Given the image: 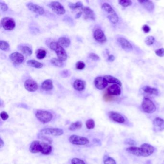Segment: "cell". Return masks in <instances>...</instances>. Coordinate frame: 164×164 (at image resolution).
Returning a JSON list of instances; mask_svg holds the SVG:
<instances>
[{
    "instance_id": "13",
    "label": "cell",
    "mask_w": 164,
    "mask_h": 164,
    "mask_svg": "<svg viewBox=\"0 0 164 164\" xmlns=\"http://www.w3.org/2000/svg\"><path fill=\"white\" fill-rule=\"evenodd\" d=\"M95 85L97 89L99 90H103L107 87L108 82L106 81L104 77H98L95 78Z\"/></svg>"
},
{
    "instance_id": "38",
    "label": "cell",
    "mask_w": 164,
    "mask_h": 164,
    "mask_svg": "<svg viewBox=\"0 0 164 164\" xmlns=\"http://www.w3.org/2000/svg\"><path fill=\"white\" fill-rule=\"evenodd\" d=\"M86 126L87 128L89 129H93L95 127V121L92 119L87 120L86 122Z\"/></svg>"
},
{
    "instance_id": "2",
    "label": "cell",
    "mask_w": 164,
    "mask_h": 164,
    "mask_svg": "<svg viewBox=\"0 0 164 164\" xmlns=\"http://www.w3.org/2000/svg\"><path fill=\"white\" fill-rule=\"evenodd\" d=\"M50 48L51 49L56 52L57 57L61 61H66L67 59V55L65 49L61 45H60L57 42H51L50 44Z\"/></svg>"
},
{
    "instance_id": "52",
    "label": "cell",
    "mask_w": 164,
    "mask_h": 164,
    "mask_svg": "<svg viewBox=\"0 0 164 164\" xmlns=\"http://www.w3.org/2000/svg\"><path fill=\"white\" fill-rule=\"evenodd\" d=\"M82 13L81 12H78L77 15H76V18H79L81 17V15L82 14Z\"/></svg>"
},
{
    "instance_id": "33",
    "label": "cell",
    "mask_w": 164,
    "mask_h": 164,
    "mask_svg": "<svg viewBox=\"0 0 164 164\" xmlns=\"http://www.w3.org/2000/svg\"><path fill=\"white\" fill-rule=\"evenodd\" d=\"M51 63L52 65L57 66V67H62L64 65V63L62 61L59 59L56 58H53L51 60Z\"/></svg>"
},
{
    "instance_id": "4",
    "label": "cell",
    "mask_w": 164,
    "mask_h": 164,
    "mask_svg": "<svg viewBox=\"0 0 164 164\" xmlns=\"http://www.w3.org/2000/svg\"><path fill=\"white\" fill-rule=\"evenodd\" d=\"M142 109L146 113H154L157 109L155 104L153 101L147 97H144L142 103Z\"/></svg>"
},
{
    "instance_id": "35",
    "label": "cell",
    "mask_w": 164,
    "mask_h": 164,
    "mask_svg": "<svg viewBox=\"0 0 164 164\" xmlns=\"http://www.w3.org/2000/svg\"><path fill=\"white\" fill-rule=\"evenodd\" d=\"M103 163L104 164H117L116 161L108 155H105L103 157Z\"/></svg>"
},
{
    "instance_id": "32",
    "label": "cell",
    "mask_w": 164,
    "mask_h": 164,
    "mask_svg": "<svg viewBox=\"0 0 164 164\" xmlns=\"http://www.w3.org/2000/svg\"><path fill=\"white\" fill-rule=\"evenodd\" d=\"M69 7L71 9H78L81 8L82 9L83 8V4L81 1H78L77 3H70L69 4Z\"/></svg>"
},
{
    "instance_id": "28",
    "label": "cell",
    "mask_w": 164,
    "mask_h": 164,
    "mask_svg": "<svg viewBox=\"0 0 164 164\" xmlns=\"http://www.w3.org/2000/svg\"><path fill=\"white\" fill-rule=\"evenodd\" d=\"M18 49L22 52L23 54L27 55H30L33 54V51L31 48L27 45H20L18 46Z\"/></svg>"
},
{
    "instance_id": "24",
    "label": "cell",
    "mask_w": 164,
    "mask_h": 164,
    "mask_svg": "<svg viewBox=\"0 0 164 164\" xmlns=\"http://www.w3.org/2000/svg\"><path fill=\"white\" fill-rule=\"evenodd\" d=\"M104 78L109 83H112L114 84H117L120 86H122V83L120 81L116 78L110 76V75H106L104 76Z\"/></svg>"
},
{
    "instance_id": "12",
    "label": "cell",
    "mask_w": 164,
    "mask_h": 164,
    "mask_svg": "<svg viewBox=\"0 0 164 164\" xmlns=\"http://www.w3.org/2000/svg\"><path fill=\"white\" fill-rule=\"evenodd\" d=\"M26 5L27 8L30 11L35 13L38 15H42L44 13L45 11L44 8H42L40 5L32 3H27Z\"/></svg>"
},
{
    "instance_id": "50",
    "label": "cell",
    "mask_w": 164,
    "mask_h": 164,
    "mask_svg": "<svg viewBox=\"0 0 164 164\" xmlns=\"http://www.w3.org/2000/svg\"><path fill=\"white\" fill-rule=\"evenodd\" d=\"M40 138H41V139L44 140H45V141H47V142H48L50 143H52V140L51 139V138L46 137V136H44L40 135Z\"/></svg>"
},
{
    "instance_id": "3",
    "label": "cell",
    "mask_w": 164,
    "mask_h": 164,
    "mask_svg": "<svg viewBox=\"0 0 164 164\" xmlns=\"http://www.w3.org/2000/svg\"><path fill=\"white\" fill-rule=\"evenodd\" d=\"M35 116L38 120L43 124H46L50 122L53 117L52 114L51 112L41 110L37 111Z\"/></svg>"
},
{
    "instance_id": "48",
    "label": "cell",
    "mask_w": 164,
    "mask_h": 164,
    "mask_svg": "<svg viewBox=\"0 0 164 164\" xmlns=\"http://www.w3.org/2000/svg\"><path fill=\"white\" fill-rule=\"evenodd\" d=\"M61 76H62L64 78H67L70 76V72L69 70H64L62 72H61Z\"/></svg>"
},
{
    "instance_id": "37",
    "label": "cell",
    "mask_w": 164,
    "mask_h": 164,
    "mask_svg": "<svg viewBox=\"0 0 164 164\" xmlns=\"http://www.w3.org/2000/svg\"><path fill=\"white\" fill-rule=\"evenodd\" d=\"M119 4L121 5L123 7H127L131 6L132 4V2L130 0H120L118 1Z\"/></svg>"
},
{
    "instance_id": "18",
    "label": "cell",
    "mask_w": 164,
    "mask_h": 164,
    "mask_svg": "<svg viewBox=\"0 0 164 164\" xmlns=\"http://www.w3.org/2000/svg\"><path fill=\"white\" fill-rule=\"evenodd\" d=\"M107 93L111 95H120L121 92L120 86L117 84H113L107 89Z\"/></svg>"
},
{
    "instance_id": "40",
    "label": "cell",
    "mask_w": 164,
    "mask_h": 164,
    "mask_svg": "<svg viewBox=\"0 0 164 164\" xmlns=\"http://www.w3.org/2000/svg\"><path fill=\"white\" fill-rule=\"evenodd\" d=\"M76 69L79 70H83L85 67V64L82 61H78L76 65Z\"/></svg>"
},
{
    "instance_id": "1",
    "label": "cell",
    "mask_w": 164,
    "mask_h": 164,
    "mask_svg": "<svg viewBox=\"0 0 164 164\" xmlns=\"http://www.w3.org/2000/svg\"><path fill=\"white\" fill-rule=\"evenodd\" d=\"M102 9L107 14V18L113 24H117L119 21V17L112 6L108 3H104L102 5Z\"/></svg>"
},
{
    "instance_id": "11",
    "label": "cell",
    "mask_w": 164,
    "mask_h": 164,
    "mask_svg": "<svg viewBox=\"0 0 164 164\" xmlns=\"http://www.w3.org/2000/svg\"><path fill=\"white\" fill-rule=\"evenodd\" d=\"M9 58L16 65H19L22 63L25 60V58L22 54H20L19 52H13L9 55Z\"/></svg>"
},
{
    "instance_id": "30",
    "label": "cell",
    "mask_w": 164,
    "mask_h": 164,
    "mask_svg": "<svg viewBox=\"0 0 164 164\" xmlns=\"http://www.w3.org/2000/svg\"><path fill=\"white\" fill-rule=\"evenodd\" d=\"M27 64L30 66L34 67L36 69H41L43 67V64L35 60H30L27 62Z\"/></svg>"
},
{
    "instance_id": "45",
    "label": "cell",
    "mask_w": 164,
    "mask_h": 164,
    "mask_svg": "<svg viewBox=\"0 0 164 164\" xmlns=\"http://www.w3.org/2000/svg\"><path fill=\"white\" fill-rule=\"evenodd\" d=\"M0 116L3 120H6L8 118H9V115L5 111H2L1 113Z\"/></svg>"
},
{
    "instance_id": "26",
    "label": "cell",
    "mask_w": 164,
    "mask_h": 164,
    "mask_svg": "<svg viewBox=\"0 0 164 164\" xmlns=\"http://www.w3.org/2000/svg\"><path fill=\"white\" fill-rule=\"evenodd\" d=\"M41 88L45 91H51L53 88V83L52 81L50 79L45 80L42 82Z\"/></svg>"
},
{
    "instance_id": "20",
    "label": "cell",
    "mask_w": 164,
    "mask_h": 164,
    "mask_svg": "<svg viewBox=\"0 0 164 164\" xmlns=\"http://www.w3.org/2000/svg\"><path fill=\"white\" fill-rule=\"evenodd\" d=\"M126 151L128 153L132 155H135L137 157H142V149L140 147L135 146L130 147L126 149Z\"/></svg>"
},
{
    "instance_id": "42",
    "label": "cell",
    "mask_w": 164,
    "mask_h": 164,
    "mask_svg": "<svg viewBox=\"0 0 164 164\" xmlns=\"http://www.w3.org/2000/svg\"><path fill=\"white\" fill-rule=\"evenodd\" d=\"M72 164H86L83 160L80 158H74L71 160Z\"/></svg>"
},
{
    "instance_id": "31",
    "label": "cell",
    "mask_w": 164,
    "mask_h": 164,
    "mask_svg": "<svg viewBox=\"0 0 164 164\" xmlns=\"http://www.w3.org/2000/svg\"><path fill=\"white\" fill-rule=\"evenodd\" d=\"M82 127V123L81 121H76V122L72 123L70 127H69V129L70 131H74L77 129H80Z\"/></svg>"
},
{
    "instance_id": "39",
    "label": "cell",
    "mask_w": 164,
    "mask_h": 164,
    "mask_svg": "<svg viewBox=\"0 0 164 164\" xmlns=\"http://www.w3.org/2000/svg\"><path fill=\"white\" fill-rule=\"evenodd\" d=\"M9 48V44L7 42L1 40L0 41V49L3 51H6Z\"/></svg>"
},
{
    "instance_id": "22",
    "label": "cell",
    "mask_w": 164,
    "mask_h": 164,
    "mask_svg": "<svg viewBox=\"0 0 164 164\" xmlns=\"http://www.w3.org/2000/svg\"><path fill=\"white\" fill-rule=\"evenodd\" d=\"M82 11L84 13L86 16V18L91 19L92 20H95V15L92 9H91L89 7H84L82 9Z\"/></svg>"
},
{
    "instance_id": "29",
    "label": "cell",
    "mask_w": 164,
    "mask_h": 164,
    "mask_svg": "<svg viewBox=\"0 0 164 164\" xmlns=\"http://www.w3.org/2000/svg\"><path fill=\"white\" fill-rule=\"evenodd\" d=\"M57 43L63 47L67 48L71 44L70 40L66 37H61L57 41Z\"/></svg>"
},
{
    "instance_id": "15",
    "label": "cell",
    "mask_w": 164,
    "mask_h": 164,
    "mask_svg": "<svg viewBox=\"0 0 164 164\" xmlns=\"http://www.w3.org/2000/svg\"><path fill=\"white\" fill-rule=\"evenodd\" d=\"M108 116L112 120L117 123H123L125 121L123 116L114 111H110L108 112Z\"/></svg>"
},
{
    "instance_id": "16",
    "label": "cell",
    "mask_w": 164,
    "mask_h": 164,
    "mask_svg": "<svg viewBox=\"0 0 164 164\" xmlns=\"http://www.w3.org/2000/svg\"><path fill=\"white\" fill-rule=\"evenodd\" d=\"M41 149H42V144L41 142L38 140H34L31 143L30 145V151L33 154L41 153Z\"/></svg>"
},
{
    "instance_id": "27",
    "label": "cell",
    "mask_w": 164,
    "mask_h": 164,
    "mask_svg": "<svg viewBox=\"0 0 164 164\" xmlns=\"http://www.w3.org/2000/svg\"><path fill=\"white\" fill-rule=\"evenodd\" d=\"M143 91L146 93H148L149 95H158V91L157 89L154 88H152L150 86H145L142 88Z\"/></svg>"
},
{
    "instance_id": "14",
    "label": "cell",
    "mask_w": 164,
    "mask_h": 164,
    "mask_svg": "<svg viewBox=\"0 0 164 164\" xmlns=\"http://www.w3.org/2000/svg\"><path fill=\"white\" fill-rule=\"evenodd\" d=\"M26 89L30 92H34L37 90L38 86L36 81L31 79L26 80L24 83Z\"/></svg>"
},
{
    "instance_id": "23",
    "label": "cell",
    "mask_w": 164,
    "mask_h": 164,
    "mask_svg": "<svg viewBox=\"0 0 164 164\" xmlns=\"http://www.w3.org/2000/svg\"><path fill=\"white\" fill-rule=\"evenodd\" d=\"M41 144H42V149H41V153L42 154L45 155L50 154L52 152V146L50 144L44 142H41Z\"/></svg>"
},
{
    "instance_id": "25",
    "label": "cell",
    "mask_w": 164,
    "mask_h": 164,
    "mask_svg": "<svg viewBox=\"0 0 164 164\" xmlns=\"http://www.w3.org/2000/svg\"><path fill=\"white\" fill-rule=\"evenodd\" d=\"M153 125L154 127L159 129V130L164 129V120L162 118L157 117L153 120Z\"/></svg>"
},
{
    "instance_id": "19",
    "label": "cell",
    "mask_w": 164,
    "mask_h": 164,
    "mask_svg": "<svg viewBox=\"0 0 164 164\" xmlns=\"http://www.w3.org/2000/svg\"><path fill=\"white\" fill-rule=\"evenodd\" d=\"M138 2L149 12H153L154 9V4L151 1H138Z\"/></svg>"
},
{
    "instance_id": "53",
    "label": "cell",
    "mask_w": 164,
    "mask_h": 164,
    "mask_svg": "<svg viewBox=\"0 0 164 164\" xmlns=\"http://www.w3.org/2000/svg\"><path fill=\"white\" fill-rule=\"evenodd\" d=\"M4 142L1 138V140H0V146H1V148L3 146H4Z\"/></svg>"
},
{
    "instance_id": "36",
    "label": "cell",
    "mask_w": 164,
    "mask_h": 164,
    "mask_svg": "<svg viewBox=\"0 0 164 164\" xmlns=\"http://www.w3.org/2000/svg\"><path fill=\"white\" fill-rule=\"evenodd\" d=\"M154 41H155V38H154V37L152 36H149L146 38L144 42H145L147 45L150 46V45H152L154 44Z\"/></svg>"
},
{
    "instance_id": "6",
    "label": "cell",
    "mask_w": 164,
    "mask_h": 164,
    "mask_svg": "<svg viewBox=\"0 0 164 164\" xmlns=\"http://www.w3.org/2000/svg\"><path fill=\"white\" fill-rule=\"evenodd\" d=\"M1 25L4 30H11L16 27L15 20L12 18L5 17L3 18L1 21Z\"/></svg>"
},
{
    "instance_id": "43",
    "label": "cell",
    "mask_w": 164,
    "mask_h": 164,
    "mask_svg": "<svg viewBox=\"0 0 164 164\" xmlns=\"http://www.w3.org/2000/svg\"><path fill=\"white\" fill-rule=\"evenodd\" d=\"M155 53L157 56L159 57H164V48H162L158 49L157 50H155Z\"/></svg>"
},
{
    "instance_id": "51",
    "label": "cell",
    "mask_w": 164,
    "mask_h": 164,
    "mask_svg": "<svg viewBox=\"0 0 164 164\" xmlns=\"http://www.w3.org/2000/svg\"><path fill=\"white\" fill-rule=\"evenodd\" d=\"M115 59V56H114L113 55H109L108 56V60L110 62H113Z\"/></svg>"
},
{
    "instance_id": "47",
    "label": "cell",
    "mask_w": 164,
    "mask_h": 164,
    "mask_svg": "<svg viewBox=\"0 0 164 164\" xmlns=\"http://www.w3.org/2000/svg\"><path fill=\"white\" fill-rule=\"evenodd\" d=\"M142 30H143V32L146 33H148L151 30L150 27L147 25H143L142 27Z\"/></svg>"
},
{
    "instance_id": "46",
    "label": "cell",
    "mask_w": 164,
    "mask_h": 164,
    "mask_svg": "<svg viewBox=\"0 0 164 164\" xmlns=\"http://www.w3.org/2000/svg\"><path fill=\"white\" fill-rule=\"evenodd\" d=\"M0 7H1V10L4 12L6 11L8 9V6H7V5L4 3H2V2L0 3Z\"/></svg>"
},
{
    "instance_id": "10",
    "label": "cell",
    "mask_w": 164,
    "mask_h": 164,
    "mask_svg": "<svg viewBox=\"0 0 164 164\" xmlns=\"http://www.w3.org/2000/svg\"><path fill=\"white\" fill-rule=\"evenodd\" d=\"M93 37L95 40L99 43H104L107 41V39L103 31L101 29H97L93 33Z\"/></svg>"
},
{
    "instance_id": "49",
    "label": "cell",
    "mask_w": 164,
    "mask_h": 164,
    "mask_svg": "<svg viewBox=\"0 0 164 164\" xmlns=\"http://www.w3.org/2000/svg\"><path fill=\"white\" fill-rule=\"evenodd\" d=\"M125 143L126 144H128V145H135L136 144V142L134 140L131 139H128L126 140Z\"/></svg>"
},
{
    "instance_id": "9",
    "label": "cell",
    "mask_w": 164,
    "mask_h": 164,
    "mask_svg": "<svg viewBox=\"0 0 164 164\" xmlns=\"http://www.w3.org/2000/svg\"><path fill=\"white\" fill-rule=\"evenodd\" d=\"M140 147L142 149V157H149L153 154L155 150L154 147L146 143L142 144Z\"/></svg>"
},
{
    "instance_id": "7",
    "label": "cell",
    "mask_w": 164,
    "mask_h": 164,
    "mask_svg": "<svg viewBox=\"0 0 164 164\" xmlns=\"http://www.w3.org/2000/svg\"><path fill=\"white\" fill-rule=\"evenodd\" d=\"M41 133L43 135L59 136L63 135L64 131L59 128H45L41 129Z\"/></svg>"
},
{
    "instance_id": "34",
    "label": "cell",
    "mask_w": 164,
    "mask_h": 164,
    "mask_svg": "<svg viewBox=\"0 0 164 164\" xmlns=\"http://www.w3.org/2000/svg\"><path fill=\"white\" fill-rule=\"evenodd\" d=\"M46 55V52L42 49H39L36 52V57L39 59H42Z\"/></svg>"
},
{
    "instance_id": "5",
    "label": "cell",
    "mask_w": 164,
    "mask_h": 164,
    "mask_svg": "<svg viewBox=\"0 0 164 164\" xmlns=\"http://www.w3.org/2000/svg\"><path fill=\"white\" fill-rule=\"evenodd\" d=\"M70 143L77 146H84L89 143V141L86 137L77 135H72L69 138Z\"/></svg>"
},
{
    "instance_id": "21",
    "label": "cell",
    "mask_w": 164,
    "mask_h": 164,
    "mask_svg": "<svg viewBox=\"0 0 164 164\" xmlns=\"http://www.w3.org/2000/svg\"><path fill=\"white\" fill-rule=\"evenodd\" d=\"M85 82L81 80H76L73 84L74 88L76 91H82L85 88Z\"/></svg>"
},
{
    "instance_id": "44",
    "label": "cell",
    "mask_w": 164,
    "mask_h": 164,
    "mask_svg": "<svg viewBox=\"0 0 164 164\" xmlns=\"http://www.w3.org/2000/svg\"><path fill=\"white\" fill-rule=\"evenodd\" d=\"M89 57L91 59L93 60V61H98V60L100 59L99 56L98 55H96V54H95V53H91V54H89Z\"/></svg>"
},
{
    "instance_id": "41",
    "label": "cell",
    "mask_w": 164,
    "mask_h": 164,
    "mask_svg": "<svg viewBox=\"0 0 164 164\" xmlns=\"http://www.w3.org/2000/svg\"><path fill=\"white\" fill-rule=\"evenodd\" d=\"M103 99L106 102H111L114 100V97L107 92L104 93L103 96Z\"/></svg>"
},
{
    "instance_id": "8",
    "label": "cell",
    "mask_w": 164,
    "mask_h": 164,
    "mask_svg": "<svg viewBox=\"0 0 164 164\" xmlns=\"http://www.w3.org/2000/svg\"><path fill=\"white\" fill-rule=\"evenodd\" d=\"M49 6L52 11L58 15H64L66 13L65 8L58 1H52Z\"/></svg>"
},
{
    "instance_id": "17",
    "label": "cell",
    "mask_w": 164,
    "mask_h": 164,
    "mask_svg": "<svg viewBox=\"0 0 164 164\" xmlns=\"http://www.w3.org/2000/svg\"><path fill=\"white\" fill-rule=\"evenodd\" d=\"M117 41L122 49L126 50H131L133 49L131 44L124 38L119 37L117 39Z\"/></svg>"
}]
</instances>
